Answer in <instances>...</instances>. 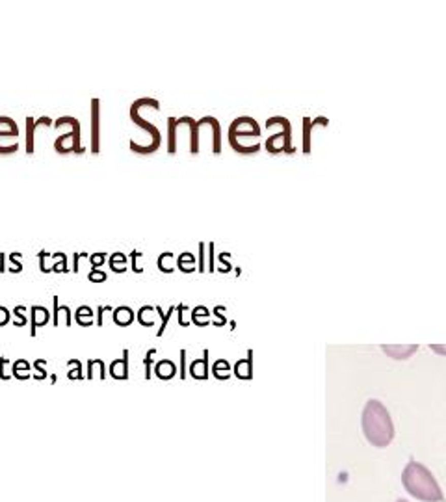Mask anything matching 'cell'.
<instances>
[{
  "label": "cell",
  "mask_w": 446,
  "mask_h": 502,
  "mask_svg": "<svg viewBox=\"0 0 446 502\" xmlns=\"http://www.w3.org/2000/svg\"><path fill=\"white\" fill-rule=\"evenodd\" d=\"M361 428L366 441L375 448H387L394 439V422L383 402L370 398L363 407Z\"/></svg>",
  "instance_id": "6da1fadb"
},
{
  "label": "cell",
  "mask_w": 446,
  "mask_h": 502,
  "mask_svg": "<svg viewBox=\"0 0 446 502\" xmlns=\"http://www.w3.org/2000/svg\"><path fill=\"white\" fill-rule=\"evenodd\" d=\"M403 489L420 502H444V493L426 465L411 459L402 473Z\"/></svg>",
  "instance_id": "7a4b0ae2"
},
{
  "label": "cell",
  "mask_w": 446,
  "mask_h": 502,
  "mask_svg": "<svg viewBox=\"0 0 446 502\" xmlns=\"http://www.w3.org/2000/svg\"><path fill=\"white\" fill-rule=\"evenodd\" d=\"M69 125L71 130L61 134L60 138L54 140V151L58 155H69V153H75V155H82L86 153V149L82 147V140H80V121L75 117V115H61L54 121V129H60V127H66Z\"/></svg>",
  "instance_id": "3957f363"
},
{
  "label": "cell",
  "mask_w": 446,
  "mask_h": 502,
  "mask_svg": "<svg viewBox=\"0 0 446 502\" xmlns=\"http://www.w3.org/2000/svg\"><path fill=\"white\" fill-rule=\"evenodd\" d=\"M266 129L268 127H279L277 132H273L272 136H268V140L264 141L268 153L272 155H279V153H294L292 147V125L286 117L283 115H272L270 119H266Z\"/></svg>",
  "instance_id": "277c9868"
},
{
  "label": "cell",
  "mask_w": 446,
  "mask_h": 502,
  "mask_svg": "<svg viewBox=\"0 0 446 502\" xmlns=\"http://www.w3.org/2000/svg\"><path fill=\"white\" fill-rule=\"evenodd\" d=\"M143 106H152L154 110H160V103H158L156 99L143 97V99H138V101H134V103H132V106H131V110H129L131 121L136 125V127H140V129L147 130L149 136L152 138V147H154V149L158 151V147H160V143H162V132L158 130L156 125L151 123V121H147V119H143L142 115H140V110H142Z\"/></svg>",
  "instance_id": "5b68a950"
},
{
  "label": "cell",
  "mask_w": 446,
  "mask_h": 502,
  "mask_svg": "<svg viewBox=\"0 0 446 502\" xmlns=\"http://www.w3.org/2000/svg\"><path fill=\"white\" fill-rule=\"evenodd\" d=\"M261 132V125L257 123V119H253L251 115H238L229 125L227 140L229 143H236L240 141V138H259Z\"/></svg>",
  "instance_id": "8992f818"
},
{
  "label": "cell",
  "mask_w": 446,
  "mask_h": 502,
  "mask_svg": "<svg viewBox=\"0 0 446 502\" xmlns=\"http://www.w3.org/2000/svg\"><path fill=\"white\" fill-rule=\"evenodd\" d=\"M89 153L99 155L101 151V101L91 99L89 103Z\"/></svg>",
  "instance_id": "52a82bcc"
},
{
  "label": "cell",
  "mask_w": 446,
  "mask_h": 502,
  "mask_svg": "<svg viewBox=\"0 0 446 502\" xmlns=\"http://www.w3.org/2000/svg\"><path fill=\"white\" fill-rule=\"evenodd\" d=\"M24 125H26V153L28 155H34L36 151V143H34V138H36V130L39 127H50V125H54V121L49 117V115H41L39 119H36L34 115H26L24 119Z\"/></svg>",
  "instance_id": "ba28073f"
},
{
  "label": "cell",
  "mask_w": 446,
  "mask_h": 502,
  "mask_svg": "<svg viewBox=\"0 0 446 502\" xmlns=\"http://www.w3.org/2000/svg\"><path fill=\"white\" fill-rule=\"evenodd\" d=\"M50 320H52L50 309L43 307V305H32L30 307V335L36 337L38 335V328H45Z\"/></svg>",
  "instance_id": "9c48e42d"
},
{
  "label": "cell",
  "mask_w": 446,
  "mask_h": 502,
  "mask_svg": "<svg viewBox=\"0 0 446 502\" xmlns=\"http://www.w3.org/2000/svg\"><path fill=\"white\" fill-rule=\"evenodd\" d=\"M129 353H131L129 348H125L121 359H114V361L108 365V374L114 379H117V381H126L129 376H131V374H129Z\"/></svg>",
  "instance_id": "30bf717a"
},
{
  "label": "cell",
  "mask_w": 446,
  "mask_h": 502,
  "mask_svg": "<svg viewBox=\"0 0 446 502\" xmlns=\"http://www.w3.org/2000/svg\"><path fill=\"white\" fill-rule=\"evenodd\" d=\"M318 125H329L326 117H316V119H310V117H303V153L305 155H310V145H312V130L318 127Z\"/></svg>",
  "instance_id": "8fae6325"
},
{
  "label": "cell",
  "mask_w": 446,
  "mask_h": 502,
  "mask_svg": "<svg viewBox=\"0 0 446 502\" xmlns=\"http://www.w3.org/2000/svg\"><path fill=\"white\" fill-rule=\"evenodd\" d=\"M134 309H131L129 305H119L112 311V322L117 328H129L131 324H134Z\"/></svg>",
  "instance_id": "7c38bea8"
},
{
  "label": "cell",
  "mask_w": 446,
  "mask_h": 502,
  "mask_svg": "<svg viewBox=\"0 0 446 502\" xmlns=\"http://www.w3.org/2000/svg\"><path fill=\"white\" fill-rule=\"evenodd\" d=\"M108 376V367L104 365L103 359H89L86 365V379H106Z\"/></svg>",
  "instance_id": "4fadbf2b"
},
{
  "label": "cell",
  "mask_w": 446,
  "mask_h": 502,
  "mask_svg": "<svg viewBox=\"0 0 446 502\" xmlns=\"http://www.w3.org/2000/svg\"><path fill=\"white\" fill-rule=\"evenodd\" d=\"M205 356L201 359H194L190 365V376L196 379H207L208 378V350L203 351Z\"/></svg>",
  "instance_id": "5bb4252c"
},
{
  "label": "cell",
  "mask_w": 446,
  "mask_h": 502,
  "mask_svg": "<svg viewBox=\"0 0 446 502\" xmlns=\"http://www.w3.org/2000/svg\"><path fill=\"white\" fill-rule=\"evenodd\" d=\"M381 350L385 351L389 357H394V359H407L419 350V346L409 344V346H381Z\"/></svg>",
  "instance_id": "9a60e30c"
},
{
  "label": "cell",
  "mask_w": 446,
  "mask_h": 502,
  "mask_svg": "<svg viewBox=\"0 0 446 502\" xmlns=\"http://www.w3.org/2000/svg\"><path fill=\"white\" fill-rule=\"evenodd\" d=\"M32 365L26 359H17L13 365H11V376L19 381H26V379L32 378Z\"/></svg>",
  "instance_id": "2e32d148"
},
{
  "label": "cell",
  "mask_w": 446,
  "mask_h": 502,
  "mask_svg": "<svg viewBox=\"0 0 446 502\" xmlns=\"http://www.w3.org/2000/svg\"><path fill=\"white\" fill-rule=\"evenodd\" d=\"M154 374H156L158 378L164 379V381H169V379L175 378V374H177V365L173 361H169V359H162V361H158L154 365Z\"/></svg>",
  "instance_id": "e0dca14e"
},
{
  "label": "cell",
  "mask_w": 446,
  "mask_h": 502,
  "mask_svg": "<svg viewBox=\"0 0 446 502\" xmlns=\"http://www.w3.org/2000/svg\"><path fill=\"white\" fill-rule=\"evenodd\" d=\"M186 123L190 127V153L196 157V155H199V145H201L199 129H197V119H194L192 115H186Z\"/></svg>",
  "instance_id": "ac0fdd59"
},
{
  "label": "cell",
  "mask_w": 446,
  "mask_h": 502,
  "mask_svg": "<svg viewBox=\"0 0 446 502\" xmlns=\"http://www.w3.org/2000/svg\"><path fill=\"white\" fill-rule=\"evenodd\" d=\"M129 257L121 251H115V253L108 255V266L110 270L115 272V274H125L126 268H129Z\"/></svg>",
  "instance_id": "d6986e66"
},
{
  "label": "cell",
  "mask_w": 446,
  "mask_h": 502,
  "mask_svg": "<svg viewBox=\"0 0 446 502\" xmlns=\"http://www.w3.org/2000/svg\"><path fill=\"white\" fill-rule=\"evenodd\" d=\"M75 322L80 328H91V326H95V322H93V309L89 305H80L75 311Z\"/></svg>",
  "instance_id": "ffe728a7"
},
{
  "label": "cell",
  "mask_w": 446,
  "mask_h": 502,
  "mask_svg": "<svg viewBox=\"0 0 446 502\" xmlns=\"http://www.w3.org/2000/svg\"><path fill=\"white\" fill-rule=\"evenodd\" d=\"M17 123L8 115H0V138H17Z\"/></svg>",
  "instance_id": "44dd1931"
},
{
  "label": "cell",
  "mask_w": 446,
  "mask_h": 502,
  "mask_svg": "<svg viewBox=\"0 0 446 502\" xmlns=\"http://www.w3.org/2000/svg\"><path fill=\"white\" fill-rule=\"evenodd\" d=\"M152 313H156V311H154V307H151V305H143V307L138 309V313H136L138 324L143 326V328H152V326H154Z\"/></svg>",
  "instance_id": "7402d4cb"
},
{
  "label": "cell",
  "mask_w": 446,
  "mask_h": 502,
  "mask_svg": "<svg viewBox=\"0 0 446 502\" xmlns=\"http://www.w3.org/2000/svg\"><path fill=\"white\" fill-rule=\"evenodd\" d=\"M177 268H179L180 272H184V274H192V272H196L197 270L196 257H194L192 253H188V251L180 253L179 260H177Z\"/></svg>",
  "instance_id": "603a6c76"
},
{
  "label": "cell",
  "mask_w": 446,
  "mask_h": 502,
  "mask_svg": "<svg viewBox=\"0 0 446 502\" xmlns=\"http://www.w3.org/2000/svg\"><path fill=\"white\" fill-rule=\"evenodd\" d=\"M177 132H179L177 121H175V117H169L168 119V153L169 155H175V153H177Z\"/></svg>",
  "instance_id": "cb8c5ba5"
},
{
  "label": "cell",
  "mask_w": 446,
  "mask_h": 502,
  "mask_svg": "<svg viewBox=\"0 0 446 502\" xmlns=\"http://www.w3.org/2000/svg\"><path fill=\"white\" fill-rule=\"evenodd\" d=\"M67 367H69V372H67V378L71 379V381H82V379L86 378L84 376V368H82V363L78 359H69L67 361Z\"/></svg>",
  "instance_id": "d4e9b609"
},
{
  "label": "cell",
  "mask_w": 446,
  "mask_h": 502,
  "mask_svg": "<svg viewBox=\"0 0 446 502\" xmlns=\"http://www.w3.org/2000/svg\"><path fill=\"white\" fill-rule=\"evenodd\" d=\"M234 374L240 379H251V376H253V372H251V356L234 365Z\"/></svg>",
  "instance_id": "484cf974"
},
{
  "label": "cell",
  "mask_w": 446,
  "mask_h": 502,
  "mask_svg": "<svg viewBox=\"0 0 446 502\" xmlns=\"http://www.w3.org/2000/svg\"><path fill=\"white\" fill-rule=\"evenodd\" d=\"M47 365H49V361H47V359H36V361L32 363V368L36 370V374H34L32 378L36 379V381H43V379L49 378V372H47Z\"/></svg>",
  "instance_id": "4316f807"
},
{
  "label": "cell",
  "mask_w": 446,
  "mask_h": 502,
  "mask_svg": "<svg viewBox=\"0 0 446 502\" xmlns=\"http://www.w3.org/2000/svg\"><path fill=\"white\" fill-rule=\"evenodd\" d=\"M171 260H173V253H171V251H166V253H162L160 257H158V260H156L158 270L164 272V274H171V272L175 270V266L171 264Z\"/></svg>",
  "instance_id": "83f0119b"
},
{
  "label": "cell",
  "mask_w": 446,
  "mask_h": 502,
  "mask_svg": "<svg viewBox=\"0 0 446 502\" xmlns=\"http://www.w3.org/2000/svg\"><path fill=\"white\" fill-rule=\"evenodd\" d=\"M52 259H54V262H52V272H56V274H67L69 272V266H67V255L66 253H52Z\"/></svg>",
  "instance_id": "f1b7e54d"
},
{
  "label": "cell",
  "mask_w": 446,
  "mask_h": 502,
  "mask_svg": "<svg viewBox=\"0 0 446 502\" xmlns=\"http://www.w3.org/2000/svg\"><path fill=\"white\" fill-rule=\"evenodd\" d=\"M175 309H177V307H169L168 311L164 313L162 307H158V305H156V307H154V311H156V313L160 314V322H162V324H160V328H158V331H156L158 337H162V335H164V331H166V328H168L169 320H171V314H173Z\"/></svg>",
  "instance_id": "f546056e"
},
{
  "label": "cell",
  "mask_w": 446,
  "mask_h": 502,
  "mask_svg": "<svg viewBox=\"0 0 446 502\" xmlns=\"http://www.w3.org/2000/svg\"><path fill=\"white\" fill-rule=\"evenodd\" d=\"M26 324H28L26 307H24V305H15V309H13V326H17V328H24Z\"/></svg>",
  "instance_id": "4dcf8cb0"
},
{
  "label": "cell",
  "mask_w": 446,
  "mask_h": 502,
  "mask_svg": "<svg viewBox=\"0 0 446 502\" xmlns=\"http://www.w3.org/2000/svg\"><path fill=\"white\" fill-rule=\"evenodd\" d=\"M229 370H231V365H229L225 359H219V361L214 363L212 372L218 379H227L229 378Z\"/></svg>",
  "instance_id": "1f68e13d"
},
{
  "label": "cell",
  "mask_w": 446,
  "mask_h": 502,
  "mask_svg": "<svg viewBox=\"0 0 446 502\" xmlns=\"http://www.w3.org/2000/svg\"><path fill=\"white\" fill-rule=\"evenodd\" d=\"M104 262H108V253H104V251H95V253L89 255V264H91L89 270H101L104 266Z\"/></svg>",
  "instance_id": "d6a6232c"
},
{
  "label": "cell",
  "mask_w": 446,
  "mask_h": 502,
  "mask_svg": "<svg viewBox=\"0 0 446 502\" xmlns=\"http://www.w3.org/2000/svg\"><path fill=\"white\" fill-rule=\"evenodd\" d=\"M8 259H10V262H11V266L8 268V270L11 272V274H21L22 272V262H21V259H22V255L19 253V251H13V253H10L8 255Z\"/></svg>",
  "instance_id": "836d02e7"
},
{
  "label": "cell",
  "mask_w": 446,
  "mask_h": 502,
  "mask_svg": "<svg viewBox=\"0 0 446 502\" xmlns=\"http://www.w3.org/2000/svg\"><path fill=\"white\" fill-rule=\"evenodd\" d=\"M142 257H143V253L140 249H134L131 253V257H129V259H131V270L134 272V274H143V268L138 264V260L142 259Z\"/></svg>",
  "instance_id": "e575fe53"
},
{
  "label": "cell",
  "mask_w": 446,
  "mask_h": 502,
  "mask_svg": "<svg viewBox=\"0 0 446 502\" xmlns=\"http://www.w3.org/2000/svg\"><path fill=\"white\" fill-rule=\"evenodd\" d=\"M154 353H156V350H154V348H151V350L147 351L145 359H143V367H145L143 378H145V379H151V370L154 368V365H152V356H154Z\"/></svg>",
  "instance_id": "d590c367"
},
{
  "label": "cell",
  "mask_w": 446,
  "mask_h": 502,
  "mask_svg": "<svg viewBox=\"0 0 446 502\" xmlns=\"http://www.w3.org/2000/svg\"><path fill=\"white\" fill-rule=\"evenodd\" d=\"M87 279H89V283L99 285V283H104V281L108 279V274L104 270H89L87 272Z\"/></svg>",
  "instance_id": "8d00e7d4"
},
{
  "label": "cell",
  "mask_w": 446,
  "mask_h": 502,
  "mask_svg": "<svg viewBox=\"0 0 446 502\" xmlns=\"http://www.w3.org/2000/svg\"><path fill=\"white\" fill-rule=\"evenodd\" d=\"M52 326L54 328H58L60 326V314H61V305H60V300H58V296H54L52 298Z\"/></svg>",
  "instance_id": "74e56055"
},
{
  "label": "cell",
  "mask_w": 446,
  "mask_h": 502,
  "mask_svg": "<svg viewBox=\"0 0 446 502\" xmlns=\"http://www.w3.org/2000/svg\"><path fill=\"white\" fill-rule=\"evenodd\" d=\"M8 368H10V361H8V357H0V379H2V381H8V379L13 378Z\"/></svg>",
  "instance_id": "f35d334b"
},
{
  "label": "cell",
  "mask_w": 446,
  "mask_h": 502,
  "mask_svg": "<svg viewBox=\"0 0 446 502\" xmlns=\"http://www.w3.org/2000/svg\"><path fill=\"white\" fill-rule=\"evenodd\" d=\"M82 259H89V253H86V251H75V253H73V272H75V274L80 272V264H78V262H80Z\"/></svg>",
  "instance_id": "ab89813d"
},
{
  "label": "cell",
  "mask_w": 446,
  "mask_h": 502,
  "mask_svg": "<svg viewBox=\"0 0 446 502\" xmlns=\"http://www.w3.org/2000/svg\"><path fill=\"white\" fill-rule=\"evenodd\" d=\"M50 255H52V253H49V251H45V249H43V251H39V253H38V259H39V272H41V274H50V272H52V270H50V268H49V266L45 264V259H49Z\"/></svg>",
  "instance_id": "60d3db41"
},
{
  "label": "cell",
  "mask_w": 446,
  "mask_h": 502,
  "mask_svg": "<svg viewBox=\"0 0 446 502\" xmlns=\"http://www.w3.org/2000/svg\"><path fill=\"white\" fill-rule=\"evenodd\" d=\"M108 311H114V309L110 307V305H99V307H97V320H95V326L103 328V326H104V314L108 313Z\"/></svg>",
  "instance_id": "b9f144b4"
},
{
  "label": "cell",
  "mask_w": 446,
  "mask_h": 502,
  "mask_svg": "<svg viewBox=\"0 0 446 502\" xmlns=\"http://www.w3.org/2000/svg\"><path fill=\"white\" fill-rule=\"evenodd\" d=\"M17 151H19V143H6V145L0 143V157H8Z\"/></svg>",
  "instance_id": "7bdbcfd3"
},
{
  "label": "cell",
  "mask_w": 446,
  "mask_h": 502,
  "mask_svg": "<svg viewBox=\"0 0 446 502\" xmlns=\"http://www.w3.org/2000/svg\"><path fill=\"white\" fill-rule=\"evenodd\" d=\"M10 320H11L10 309L4 307V305H0V328H4V326L10 324Z\"/></svg>",
  "instance_id": "ee69618b"
},
{
  "label": "cell",
  "mask_w": 446,
  "mask_h": 502,
  "mask_svg": "<svg viewBox=\"0 0 446 502\" xmlns=\"http://www.w3.org/2000/svg\"><path fill=\"white\" fill-rule=\"evenodd\" d=\"M207 244L205 242H199V264H197V270L199 272H205V251H207Z\"/></svg>",
  "instance_id": "f6af8a7d"
},
{
  "label": "cell",
  "mask_w": 446,
  "mask_h": 502,
  "mask_svg": "<svg viewBox=\"0 0 446 502\" xmlns=\"http://www.w3.org/2000/svg\"><path fill=\"white\" fill-rule=\"evenodd\" d=\"M61 314H63V320H66V326H67V328H71V326H73V313H71V307H69V305H61Z\"/></svg>",
  "instance_id": "bcb514c9"
},
{
  "label": "cell",
  "mask_w": 446,
  "mask_h": 502,
  "mask_svg": "<svg viewBox=\"0 0 446 502\" xmlns=\"http://www.w3.org/2000/svg\"><path fill=\"white\" fill-rule=\"evenodd\" d=\"M208 272H214V244H208Z\"/></svg>",
  "instance_id": "7dc6e473"
},
{
  "label": "cell",
  "mask_w": 446,
  "mask_h": 502,
  "mask_svg": "<svg viewBox=\"0 0 446 502\" xmlns=\"http://www.w3.org/2000/svg\"><path fill=\"white\" fill-rule=\"evenodd\" d=\"M180 378H186V351H180Z\"/></svg>",
  "instance_id": "c3c4849f"
},
{
  "label": "cell",
  "mask_w": 446,
  "mask_h": 502,
  "mask_svg": "<svg viewBox=\"0 0 446 502\" xmlns=\"http://www.w3.org/2000/svg\"><path fill=\"white\" fill-rule=\"evenodd\" d=\"M6 259H8V255L0 251V274H4V272L8 270V266H6Z\"/></svg>",
  "instance_id": "681fc988"
},
{
  "label": "cell",
  "mask_w": 446,
  "mask_h": 502,
  "mask_svg": "<svg viewBox=\"0 0 446 502\" xmlns=\"http://www.w3.org/2000/svg\"><path fill=\"white\" fill-rule=\"evenodd\" d=\"M431 350L442 351V356H446V346H431Z\"/></svg>",
  "instance_id": "f907efd6"
},
{
  "label": "cell",
  "mask_w": 446,
  "mask_h": 502,
  "mask_svg": "<svg viewBox=\"0 0 446 502\" xmlns=\"http://www.w3.org/2000/svg\"><path fill=\"white\" fill-rule=\"evenodd\" d=\"M396 502H407V500H403V498H398V500Z\"/></svg>",
  "instance_id": "816d5d0a"
}]
</instances>
